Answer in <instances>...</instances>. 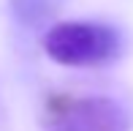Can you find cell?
Listing matches in <instances>:
<instances>
[{"label":"cell","instance_id":"1","mask_svg":"<svg viewBox=\"0 0 133 131\" xmlns=\"http://www.w3.org/2000/svg\"><path fill=\"white\" fill-rule=\"evenodd\" d=\"M44 131H130L133 117L109 96L54 93L44 101Z\"/></svg>","mask_w":133,"mask_h":131},{"label":"cell","instance_id":"2","mask_svg":"<svg viewBox=\"0 0 133 131\" xmlns=\"http://www.w3.org/2000/svg\"><path fill=\"white\" fill-rule=\"evenodd\" d=\"M44 49L60 66L92 68L114 60L122 49V38L101 22H60L44 35Z\"/></svg>","mask_w":133,"mask_h":131},{"label":"cell","instance_id":"3","mask_svg":"<svg viewBox=\"0 0 133 131\" xmlns=\"http://www.w3.org/2000/svg\"><path fill=\"white\" fill-rule=\"evenodd\" d=\"M63 5H65V0H8L14 22L27 27V30H35V27L46 25Z\"/></svg>","mask_w":133,"mask_h":131}]
</instances>
